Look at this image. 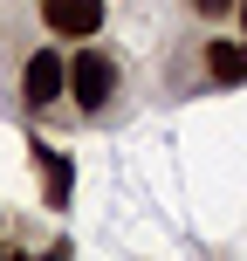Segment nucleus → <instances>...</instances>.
Returning a JSON list of instances; mask_svg holds the SVG:
<instances>
[{"label":"nucleus","mask_w":247,"mask_h":261,"mask_svg":"<svg viewBox=\"0 0 247 261\" xmlns=\"http://www.w3.org/2000/svg\"><path fill=\"white\" fill-rule=\"evenodd\" d=\"M62 83H69L62 96H76L83 110H103L110 96H117L124 69H117V55H103V48H76V55L62 62Z\"/></svg>","instance_id":"1"},{"label":"nucleus","mask_w":247,"mask_h":261,"mask_svg":"<svg viewBox=\"0 0 247 261\" xmlns=\"http://www.w3.org/2000/svg\"><path fill=\"white\" fill-rule=\"evenodd\" d=\"M62 62H69L62 48H35V55H28V69H21V103L28 110H55V103H62V90H69Z\"/></svg>","instance_id":"2"},{"label":"nucleus","mask_w":247,"mask_h":261,"mask_svg":"<svg viewBox=\"0 0 247 261\" xmlns=\"http://www.w3.org/2000/svg\"><path fill=\"white\" fill-rule=\"evenodd\" d=\"M41 28L55 41H90L103 28V0H41Z\"/></svg>","instance_id":"3"},{"label":"nucleus","mask_w":247,"mask_h":261,"mask_svg":"<svg viewBox=\"0 0 247 261\" xmlns=\"http://www.w3.org/2000/svg\"><path fill=\"white\" fill-rule=\"evenodd\" d=\"M28 151H35V165H41V206L62 213L69 193H76V165H69L62 151H48V144H28Z\"/></svg>","instance_id":"4"},{"label":"nucleus","mask_w":247,"mask_h":261,"mask_svg":"<svg viewBox=\"0 0 247 261\" xmlns=\"http://www.w3.org/2000/svg\"><path fill=\"white\" fill-rule=\"evenodd\" d=\"M206 83H220V90L247 83V48L240 41H206Z\"/></svg>","instance_id":"5"},{"label":"nucleus","mask_w":247,"mask_h":261,"mask_svg":"<svg viewBox=\"0 0 247 261\" xmlns=\"http://www.w3.org/2000/svg\"><path fill=\"white\" fill-rule=\"evenodd\" d=\"M185 7H193V14H206V21H220V14H234L240 0H185Z\"/></svg>","instance_id":"6"},{"label":"nucleus","mask_w":247,"mask_h":261,"mask_svg":"<svg viewBox=\"0 0 247 261\" xmlns=\"http://www.w3.org/2000/svg\"><path fill=\"white\" fill-rule=\"evenodd\" d=\"M234 14H240V41H247V0H240V7H234Z\"/></svg>","instance_id":"7"}]
</instances>
